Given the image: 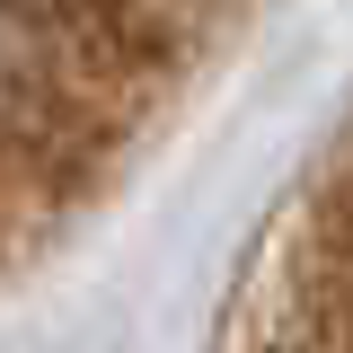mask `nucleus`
<instances>
[{
	"label": "nucleus",
	"mask_w": 353,
	"mask_h": 353,
	"mask_svg": "<svg viewBox=\"0 0 353 353\" xmlns=\"http://www.w3.org/2000/svg\"><path fill=\"white\" fill-rule=\"evenodd\" d=\"M274 0H0V283L124 185Z\"/></svg>",
	"instance_id": "nucleus-1"
},
{
	"label": "nucleus",
	"mask_w": 353,
	"mask_h": 353,
	"mask_svg": "<svg viewBox=\"0 0 353 353\" xmlns=\"http://www.w3.org/2000/svg\"><path fill=\"white\" fill-rule=\"evenodd\" d=\"M221 353H336V150H309V176L274 203Z\"/></svg>",
	"instance_id": "nucleus-2"
}]
</instances>
